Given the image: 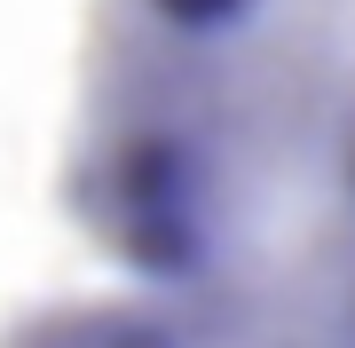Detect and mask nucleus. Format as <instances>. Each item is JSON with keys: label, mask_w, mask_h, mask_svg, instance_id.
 <instances>
[{"label": "nucleus", "mask_w": 355, "mask_h": 348, "mask_svg": "<svg viewBox=\"0 0 355 348\" xmlns=\"http://www.w3.org/2000/svg\"><path fill=\"white\" fill-rule=\"evenodd\" d=\"M55 206L127 285L355 324V0H95Z\"/></svg>", "instance_id": "1"}, {"label": "nucleus", "mask_w": 355, "mask_h": 348, "mask_svg": "<svg viewBox=\"0 0 355 348\" xmlns=\"http://www.w3.org/2000/svg\"><path fill=\"white\" fill-rule=\"evenodd\" d=\"M0 348H355L340 317H292L214 293H166V285H103V293L40 301L0 333Z\"/></svg>", "instance_id": "2"}]
</instances>
